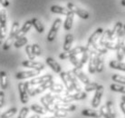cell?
<instances>
[{"instance_id":"7c38bea8","label":"cell","mask_w":125,"mask_h":118,"mask_svg":"<svg viewBox=\"0 0 125 118\" xmlns=\"http://www.w3.org/2000/svg\"><path fill=\"white\" fill-rule=\"evenodd\" d=\"M122 27H123V25H122V22H117L114 25L113 30H111L109 33V36H108V40L109 41H113L114 39H117L118 35H120V33L122 31Z\"/></svg>"},{"instance_id":"e0dca14e","label":"cell","mask_w":125,"mask_h":118,"mask_svg":"<svg viewBox=\"0 0 125 118\" xmlns=\"http://www.w3.org/2000/svg\"><path fill=\"white\" fill-rule=\"evenodd\" d=\"M53 80V75H42V76H37V77L33 78L31 81H29V84L31 85H35V84H42L45 83V82H48V81Z\"/></svg>"},{"instance_id":"c3c4849f","label":"cell","mask_w":125,"mask_h":118,"mask_svg":"<svg viewBox=\"0 0 125 118\" xmlns=\"http://www.w3.org/2000/svg\"><path fill=\"white\" fill-rule=\"evenodd\" d=\"M120 107H121V109H122V113L125 115V103L122 102L121 104H120Z\"/></svg>"},{"instance_id":"1f68e13d","label":"cell","mask_w":125,"mask_h":118,"mask_svg":"<svg viewBox=\"0 0 125 118\" xmlns=\"http://www.w3.org/2000/svg\"><path fill=\"white\" fill-rule=\"evenodd\" d=\"M30 109H31L33 112L35 113V114H37V115H45L46 114V110L44 107H42L41 106H38L36 104L32 105L30 106Z\"/></svg>"},{"instance_id":"7402d4cb","label":"cell","mask_w":125,"mask_h":118,"mask_svg":"<svg viewBox=\"0 0 125 118\" xmlns=\"http://www.w3.org/2000/svg\"><path fill=\"white\" fill-rule=\"evenodd\" d=\"M82 115L87 116V117H93V118H101L102 115L98 111L94 110V109H83L82 111Z\"/></svg>"},{"instance_id":"ac0fdd59","label":"cell","mask_w":125,"mask_h":118,"mask_svg":"<svg viewBox=\"0 0 125 118\" xmlns=\"http://www.w3.org/2000/svg\"><path fill=\"white\" fill-rule=\"evenodd\" d=\"M32 26H33V25H32V21L31 20H27V21L23 25L22 27L18 30L17 35H16V39H19V38H21V37H24L25 35L31 29Z\"/></svg>"},{"instance_id":"484cf974","label":"cell","mask_w":125,"mask_h":118,"mask_svg":"<svg viewBox=\"0 0 125 118\" xmlns=\"http://www.w3.org/2000/svg\"><path fill=\"white\" fill-rule=\"evenodd\" d=\"M73 42V36L72 34H67L64 38V43H63V50L64 51H69L71 49Z\"/></svg>"},{"instance_id":"60d3db41","label":"cell","mask_w":125,"mask_h":118,"mask_svg":"<svg viewBox=\"0 0 125 118\" xmlns=\"http://www.w3.org/2000/svg\"><path fill=\"white\" fill-rule=\"evenodd\" d=\"M25 53H26V55H27V56H28L29 60L34 61V58H35V56H34V53H33L31 45H26V46H25Z\"/></svg>"},{"instance_id":"ba28073f","label":"cell","mask_w":125,"mask_h":118,"mask_svg":"<svg viewBox=\"0 0 125 118\" xmlns=\"http://www.w3.org/2000/svg\"><path fill=\"white\" fill-rule=\"evenodd\" d=\"M103 92H104V87H103V85L99 84V86L97 87V89L95 90L94 96L93 98V101H92V106L94 108H97L98 106H100L101 100H102V97L103 95Z\"/></svg>"},{"instance_id":"11a10c76","label":"cell","mask_w":125,"mask_h":118,"mask_svg":"<svg viewBox=\"0 0 125 118\" xmlns=\"http://www.w3.org/2000/svg\"><path fill=\"white\" fill-rule=\"evenodd\" d=\"M45 118H57L56 116H54V115H53V116H49V117H45Z\"/></svg>"},{"instance_id":"74e56055","label":"cell","mask_w":125,"mask_h":118,"mask_svg":"<svg viewBox=\"0 0 125 118\" xmlns=\"http://www.w3.org/2000/svg\"><path fill=\"white\" fill-rule=\"evenodd\" d=\"M98 86H99V84H97V83H95V82H90L89 84H85L84 90L86 93H88V92H93V91L96 90Z\"/></svg>"},{"instance_id":"4316f807","label":"cell","mask_w":125,"mask_h":118,"mask_svg":"<svg viewBox=\"0 0 125 118\" xmlns=\"http://www.w3.org/2000/svg\"><path fill=\"white\" fill-rule=\"evenodd\" d=\"M32 21V25H33V26L34 27V29L36 30V31L39 33V34H42V33H44V25L41 23V21L39 20V19L37 18H33L31 20Z\"/></svg>"},{"instance_id":"8d00e7d4","label":"cell","mask_w":125,"mask_h":118,"mask_svg":"<svg viewBox=\"0 0 125 118\" xmlns=\"http://www.w3.org/2000/svg\"><path fill=\"white\" fill-rule=\"evenodd\" d=\"M51 90V92H53V93H62V92H63V90H64V87H63V85L61 84H55V83H53V85L49 88Z\"/></svg>"},{"instance_id":"816d5d0a","label":"cell","mask_w":125,"mask_h":118,"mask_svg":"<svg viewBox=\"0 0 125 118\" xmlns=\"http://www.w3.org/2000/svg\"><path fill=\"white\" fill-rule=\"evenodd\" d=\"M103 117H104V118H113V117H111V116H110L109 114H108V115H106L105 116H103Z\"/></svg>"},{"instance_id":"ffe728a7","label":"cell","mask_w":125,"mask_h":118,"mask_svg":"<svg viewBox=\"0 0 125 118\" xmlns=\"http://www.w3.org/2000/svg\"><path fill=\"white\" fill-rule=\"evenodd\" d=\"M45 62H46L47 65L50 66L51 69H52L53 72H55L57 74H60V73L62 72L61 65H60L53 58H52V57H47L46 60H45Z\"/></svg>"},{"instance_id":"7a4b0ae2","label":"cell","mask_w":125,"mask_h":118,"mask_svg":"<svg viewBox=\"0 0 125 118\" xmlns=\"http://www.w3.org/2000/svg\"><path fill=\"white\" fill-rule=\"evenodd\" d=\"M87 97L86 92H76L74 94L72 93H65L64 95H62V103L69 104L73 101H78V100H83Z\"/></svg>"},{"instance_id":"681fc988","label":"cell","mask_w":125,"mask_h":118,"mask_svg":"<svg viewBox=\"0 0 125 118\" xmlns=\"http://www.w3.org/2000/svg\"><path fill=\"white\" fill-rule=\"evenodd\" d=\"M29 118H40V116H39V115H34L30 116Z\"/></svg>"},{"instance_id":"d590c367","label":"cell","mask_w":125,"mask_h":118,"mask_svg":"<svg viewBox=\"0 0 125 118\" xmlns=\"http://www.w3.org/2000/svg\"><path fill=\"white\" fill-rule=\"evenodd\" d=\"M70 59V62L72 63L73 65H74V67H76V68H79V69H82L83 68V64L82 63L81 59H79L78 57H77V56H72Z\"/></svg>"},{"instance_id":"8fae6325","label":"cell","mask_w":125,"mask_h":118,"mask_svg":"<svg viewBox=\"0 0 125 118\" xmlns=\"http://www.w3.org/2000/svg\"><path fill=\"white\" fill-rule=\"evenodd\" d=\"M21 65L24 67H28V68L34 69V70H39L42 71L44 69V65L41 62H35V61H32V60H25L21 63Z\"/></svg>"},{"instance_id":"d6a6232c","label":"cell","mask_w":125,"mask_h":118,"mask_svg":"<svg viewBox=\"0 0 125 118\" xmlns=\"http://www.w3.org/2000/svg\"><path fill=\"white\" fill-rule=\"evenodd\" d=\"M16 113H17V109L16 107H13V108L8 109L6 112H4L3 114H1L0 118H12Z\"/></svg>"},{"instance_id":"6da1fadb","label":"cell","mask_w":125,"mask_h":118,"mask_svg":"<svg viewBox=\"0 0 125 118\" xmlns=\"http://www.w3.org/2000/svg\"><path fill=\"white\" fill-rule=\"evenodd\" d=\"M18 30H19V23L17 21L14 22L12 25V27H11V30H10L9 35H8V37L6 38V42L4 43V46H3L4 50H8L11 47V46L14 44V39H16V35H17Z\"/></svg>"},{"instance_id":"7bdbcfd3","label":"cell","mask_w":125,"mask_h":118,"mask_svg":"<svg viewBox=\"0 0 125 118\" xmlns=\"http://www.w3.org/2000/svg\"><path fill=\"white\" fill-rule=\"evenodd\" d=\"M89 56H90V52H89V50L86 48V49L83 51V53L82 54L81 61H82V63H83V65L88 62V60H89Z\"/></svg>"},{"instance_id":"83f0119b","label":"cell","mask_w":125,"mask_h":118,"mask_svg":"<svg viewBox=\"0 0 125 118\" xmlns=\"http://www.w3.org/2000/svg\"><path fill=\"white\" fill-rule=\"evenodd\" d=\"M1 72V75H0V87L6 90L8 85V79H7V74L5 71H0Z\"/></svg>"},{"instance_id":"d6986e66","label":"cell","mask_w":125,"mask_h":118,"mask_svg":"<svg viewBox=\"0 0 125 118\" xmlns=\"http://www.w3.org/2000/svg\"><path fill=\"white\" fill-rule=\"evenodd\" d=\"M72 71H73V73L75 75V76L78 78V80H80L82 83H83L84 84H89V83L91 82V81H90V79H89V77L85 75L83 72L82 71V69H79V68H76V67H74Z\"/></svg>"},{"instance_id":"d4e9b609","label":"cell","mask_w":125,"mask_h":118,"mask_svg":"<svg viewBox=\"0 0 125 118\" xmlns=\"http://www.w3.org/2000/svg\"><path fill=\"white\" fill-rule=\"evenodd\" d=\"M109 66L111 68L116 69V70H120V71L125 72V63H122L121 61H117V60H113L109 63Z\"/></svg>"},{"instance_id":"9a60e30c","label":"cell","mask_w":125,"mask_h":118,"mask_svg":"<svg viewBox=\"0 0 125 118\" xmlns=\"http://www.w3.org/2000/svg\"><path fill=\"white\" fill-rule=\"evenodd\" d=\"M60 77L62 79V81L64 84V86L66 88V92L65 93H72L73 91H74L73 87V84L71 83V80L68 76V74L67 72H61L60 73Z\"/></svg>"},{"instance_id":"4fadbf2b","label":"cell","mask_w":125,"mask_h":118,"mask_svg":"<svg viewBox=\"0 0 125 118\" xmlns=\"http://www.w3.org/2000/svg\"><path fill=\"white\" fill-rule=\"evenodd\" d=\"M54 110L58 111H63V112H73L76 110V106L74 105H70V104H64V103H58L53 105Z\"/></svg>"},{"instance_id":"680465c9","label":"cell","mask_w":125,"mask_h":118,"mask_svg":"<svg viewBox=\"0 0 125 118\" xmlns=\"http://www.w3.org/2000/svg\"><path fill=\"white\" fill-rule=\"evenodd\" d=\"M0 75H1V72H0Z\"/></svg>"},{"instance_id":"cb8c5ba5","label":"cell","mask_w":125,"mask_h":118,"mask_svg":"<svg viewBox=\"0 0 125 118\" xmlns=\"http://www.w3.org/2000/svg\"><path fill=\"white\" fill-rule=\"evenodd\" d=\"M73 18H74V14L73 12H70L66 16V19L63 24V28L66 31H69L73 26Z\"/></svg>"},{"instance_id":"f5cc1de1","label":"cell","mask_w":125,"mask_h":118,"mask_svg":"<svg viewBox=\"0 0 125 118\" xmlns=\"http://www.w3.org/2000/svg\"><path fill=\"white\" fill-rule=\"evenodd\" d=\"M122 5L123 6H125V0H122Z\"/></svg>"},{"instance_id":"4dcf8cb0","label":"cell","mask_w":125,"mask_h":118,"mask_svg":"<svg viewBox=\"0 0 125 118\" xmlns=\"http://www.w3.org/2000/svg\"><path fill=\"white\" fill-rule=\"evenodd\" d=\"M106 108L107 111L109 113V115L111 117L113 118H116L117 117V114H116L115 108H114V106H113V103L112 101H107L106 103Z\"/></svg>"},{"instance_id":"ee69618b","label":"cell","mask_w":125,"mask_h":118,"mask_svg":"<svg viewBox=\"0 0 125 118\" xmlns=\"http://www.w3.org/2000/svg\"><path fill=\"white\" fill-rule=\"evenodd\" d=\"M32 50H33V53H34V55L35 56H41V54H42L41 47H39V45H37V44L32 45Z\"/></svg>"},{"instance_id":"30bf717a","label":"cell","mask_w":125,"mask_h":118,"mask_svg":"<svg viewBox=\"0 0 125 118\" xmlns=\"http://www.w3.org/2000/svg\"><path fill=\"white\" fill-rule=\"evenodd\" d=\"M40 72L39 70H28V71H21L18 72L16 75V78L18 80H22V79H27V78L34 77L36 75H40Z\"/></svg>"},{"instance_id":"5b68a950","label":"cell","mask_w":125,"mask_h":118,"mask_svg":"<svg viewBox=\"0 0 125 118\" xmlns=\"http://www.w3.org/2000/svg\"><path fill=\"white\" fill-rule=\"evenodd\" d=\"M88 49V48H87ZM89 50V49H88ZM90 56H89V64H88V71L90 74H95L96 73V63H97V53L94 50H89Z\"/></svg>"},{"instance_id":"91938a15","label":"cell","mask_w":125,"mask_h":118,"mask_svg":"<svg viewBox=\"0 0 125 118\" xmlns=\"http://www.w3.org/2000/svg\"><path fill=\"white\" fill-rule=\"evenodd\" d=\"M0 115H1V113H0Z\"/></svg>"},{"instance_id":"7dc6e473","label":"cell","mask_w":125,"mask_h":118,"mask_svg":"<svg viewBox=\"0 0 125 118\" xmlns=\"http://www.w3.org/2000/svg\"><path fill=\"white\" fill-rule=\"evenodd\" d=\"M0 4L4 6V7H7L9 6V1L8 0H0Z\"/></svg>"},{"instance_id":"603a6c76","label":"cell","mask_w":125,"mask_h":118,"mask_svg":"<svg viewBox=\"0 0 125 118\" xmlns=\"http://www.w3.org/2000/svg\"><path fill=\"white\" fill-rule=\"evenodd\" d=\"M50 10L52 13H54V14H60V15H64V16H67L69 13L71 12L68 8H64V7H62V6H55V5L51 6Z\"/></svg>"},{"instance_id":"836d02e7","label":"cell","mask_w":125,"mask_h":118,"mask_svg":"<svg viewBox=\"0 0 125 118\" xmlns=\"http://www.w3.org/2000/svg\"><path fill=\"white\" fill-rule=\"evenodd\" d=\"M110 89L113 92H118L125 94V85L120 84H112L110 85Z\"/></svg>"},{"instance_id":"52a82bcc","label":"cell","mask_w":125,"mask_h":118,"mask_svg":"<svg viewBox=\"0 0 125 118\" xmlns=\"http://www.w3.org/2000/svg\"><path fill=\"white\" fill-rule=\"evenodd\" d=\"M6 9H2L0 11V36L1 39H4L6 35Z\"/></svg>"},{"instance_id":"44dd1931","label":"cell","mask_w":125,"mask_h":118,"mask_svg":"<svg viewBox=\"0 0 125 118\" xmlns=\"http://www.w3.org/2000/svg\"><path fill=\"white\" fill-rule=\"evenodd\" d=\"M67 74H68V76L70 78V80H71V83H72L73 87L75 92H81V85H80L78 82V78L75 76V75L73 73L72 70L67 72Z\"/></svg>"},{"instance_id":"6f0895ef","label":"cell","mask_w":125,"mask_h":118,"mask_svg":"<svg viewBox=\"0 0 125 118\" xmlns=\"http://www.w3.org/2000/svg\"><path fill=\"white\" fill-rule=\"evenodd\" d=\"M123 53H124V55H125V47H124V48H123Z\"/></svg>"},{"instance_id":"9f6ffc18","label":"cell","mask_w":125,"mask_h":118,"mask_svg":"<svg viewBox=\"0 0 125 118\" xmlns=\"http://www.w3.org/2000/svg\"><path fill=\"white\" fill-rule=\"evenodd\" d=\"M2 44V39H1V36H0V45Z\"/></svg>"},{"instance_id":"f35d334b","label":"cell","mask_w":125,"mask_h":118,"mask_svg":"<svg viewBox=\"0 0 125 118\" xmlns=\"http://www.w3.org/2000/svg\"><path fill=\"white\" fill-rule=\"evenodd\" d=\"M103 47H105L107 50L111 49V50H116L117 49V43L113 42V41H109L106 40L104 43L103 44Z\"/></svg>"},{"instance_id":"f907efd6","label":"cell","mask_w":125,"mask_h":118,"mask_svg":"<svg viewBox=\"0 0 125 118\" xmlns=\"http://www.w3.org/2000/svg\"><path fill=\"white\" fill-rule=\"evenodd\" d=\"M122 101L123 103H125V94L122 96Z\"/></svg>"},{"instance_id":"2e32d148","label":"cell","mask_w":125,"mask_h":118,"mask_svg":"<svg viewBox=\"0 0 125 118\" xmlns=\"http://www.w3.org/2000/svg\"><path fill=\"white\" fill-rule=\"evenodd\" d=\"M103 31H104V30L101 27H99L98 29H96V30L92 34L91 36L89 37V39H88L86 47H92L94 44L97 43V41H98V39L101 37V35H102V34L103 33Z\"/></svg>"},{"instance_id":"f1b7e54d","label":"cell","mask_w":125,"mask_h":118,"mask_svg":"<svg viewBox=\"0 0 125 118\" xmlns=\"http://www.w3.org/2000/svg\"><path fill=\"white\" fill-rule=\"evenodd\" d=\"M41 103L43 104V106H44V108L46 110V111H48V112H50V113H54V108H53V105H51L50 103L48 102V100L46 99V97L45 96H43V97H41V99H40Z\"/></svg>"},{"instance_id":"e575fe53","label":"cell","mask_w":125,"mask_h":118,"mask_svg":"<svg viewBox=\"0 0 125 118\" xmlns=\"http://www.w3.org/2000/svg\"><path fill=\"white\" fill-rule=\"evenodd\" d=\"M28 43V39L24 36V37H21L19 39H16L15 42H14V47L16 48H20V47H24V46H26Z\"/></svg>"},{"instance_id":"f6af8a7d","label":"cell","mask_w":125,"mask_h":118,"mask_svg":"<svg viewBox=\"0 0 125 118\" xmlns=\"http://www.w3.org/2000/svg\"><path fill=\"white\" fill-rule=\"evenodd\" d=\"M53 115L56 116L57 118H64L67 116V113L63 112V111H58V110H55L54 113H53Z\"/></svg>"},{"instance_id":"f546056e","label":"cell","mask_w":125,"mask_h":118,"mask_svg":"<svg viewBox=\"0 0 125 118\" xmlns=\"http://www.w3.org/2000/svg\"><path fill=\"white\" fill-rule=\"evenodd\" d=\"M104 69V60L102 57L101 54L97 55V63H96V72L97 73H102Z\"/></svg>"},{"instance_id":"9c48e42d","label":"cell","mask_w":125,"mask_h":118,"mask_svg":"<svg viewBox=\"0 0 125 118\" xmlns=\"http://www.w3.org/2000/svg\"><path fill=\"white\" fill-rule=\"evenodd\" d=\"M18 91H19V96H20V101L22 104L25 105L29 101V94L27 93V89L25 86V83H19L18 84Z\"/></svg>"},{"instance_id":"bcb514c9","label":"cell","mask_w":125,"mask_h":118,"mask_svg":"<svg viewBox=\"0 0 125 118\" xmlns=\"http://www.w3.org/2000/svg\"><path fill=\"white\" fill-rule=\"evenodd\" d=\"M5 104V94L3 91H0V108H2Z\"/></svg>"},{"instance_id":"ab89813d","label":"cell","mask_w":125,"mask_h":118,"mask_svg":"<svg viewBox=\"0 0 125 118\" xmlns=\"http://www.w3.org/2000/svg\"><path fill=\"white\" fill-rule=\"evenodd\" d=\"M112 80L113 82H116L120 84H123L125 85V77L122 76V75H117V74H114V75H112Z\"/></svg>"},{"instance_id":"3957f363","label":"cell","mask_w":125,"mask_h":118,"mask_svg":"<svg viewBox=\"0 0 125 118\" xmlns=\"http://www.w3.org/2000/svg\"><path fill=\"white\" fill-rule=\"evenodd\" d=\"M86 49L85 47H76L73 49H70L69 51H64L63 53H61L59 55V58L62 59V60H64V59L67 58H71L72 56H78L80 54H83V51Z\"/></svg>"},{"instance_id":"277c9868","label":"cell","mask_w":125,"mask_h":118,"mask_svg":"<svg viewBox=\"0 0 125 118\" xmlns=\"http://www.w3.org/2000/svg\"><path fill=\"white\" fill-rule=\"evenodd\" d=\"M67 8H68L71 12H73L74 15H77L79 17H81L82 19H88L89 18V13L86 10H83L78 7L77 6H75L74 4L73 3H68L67 4Z\"/></svg>"},{"instance_id":"8992f818","label":"cell","mask_w":125,"mask_h":118,"mask_svg":"<svg viewBox=\"0 0 125 118\" xmlns=\"http://www.w3.org/2000/svg\"><path fill=\"white\" fill-rule=\"evenodd\" d=\"M61 25H62V19L61 18H57L54 20L53 25H52V27L50 29V31H49V33L47 35V40L49 41V42L53 41L54 38L56 37L57 32L59 30Z\"/></svg>"},{"instance_id":"db71d44e","label":"cell","mask_w":125,"mask_h":118,"mask_svg":"<svg viewBox=\"0 0 125 118\" xmlns=\"http://www.w3.org/2000/svg\"><path fill=\"white\" fill-rule=\"evenodd\" d=\"M122 30H123V33H124V35H125V24L123 25V27H122Z\"/></svg>"},{"instance_id":"5bb4252c","label":"cell","mask_w":125,"mask_h":118,"mask_svg":"<svg viewBox=\"0 0 125 118\" xmlns=\"http://www.w3.org/2000/svg\"><path fill=\"white\" fill-rule=\"evenodd\" d=\"M53 84V81L51 80V81H48V82H45L44 84H40L38 87L36 88H34L33 91H32V93L29 94L30 96H34V95H36V94H39L43 93L44 91H45L46 89H49Z\"/></svg>"},{"instance_id":"b9f144b4","label":"cell","mask_w":125,"mask_h":118,"mask_svg":"<svg viewBox=\"0 0 125 118\" xmlns=\"http://www.w3.org/2000/svg\"><path fill=\"white\" fill-rule=\"evenodd\" d=\"M29 110H30V108H29V107L24 106V107H23V108H21V110H20L19 115H18V117H17V118H26V116H27V115H28V113H29Z\"/></svg>"}]
</instances>
